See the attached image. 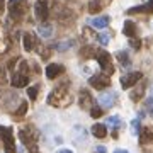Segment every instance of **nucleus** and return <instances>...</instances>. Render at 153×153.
Returning <instances> with one entry per match:
<instances>
[{
    "instance_id": "obj_30",
    "label": "nucleus",
    "mask_w": 153,
    "mask_h": 153,
    "mask_svg": "<svg viewBox=\"0 0 153 153\" xmlns=\"http://www.w3.org/2000/svg\"><path fill=\"white\" fill-rule=\"evenodd\" d=\"M102 112H104V111L100 109V107H92V109H90V116H92L94 119L100 117V116H102Z\"/></svg>"
},
{
    "instance_id": "obj_14",
    "label": "nucleus",
    "mask_w": 153,
    "mask_h": 153,
    "mask_svg": "<svg viewBox=\"0 0 153 153\" xmlns=\"http://www.w3.org/2000/svg\"><path fill=\"white\" fill-rule=\"evenodd\" d=\"M153 141V128H143L140 131V143L141 145H148Z\"/></svg>"
},
{
    "instance_id": "obj_11",
    "label": "nucleus",
    "mask_w": 153,
    "mask_h": 153,
    "mask_svg": "<svg viewBox=\"0 0 153 153\" xmlns=\"http://www.w3.org/2000/svg\"><path fill=\"white\" fill-rule=\"evenodd\" d=\"M128 14H153V0H148L145 5H138V7H131Z\"/></svg>"
},
{
    "instance_id": "obj_10",
    "label": "nucleus",
    "mask_w": 153,
    "mask_h": 153,
    "mask_svg": "<svg viewBox=\"0 0 153 153\" xmlns=\"http://www.w3.org/2000/svg\"><path fill=\"white\" fill-rule=\"evenodd\" d=\"M34 14H36V17H38L39 21H46V19H48V14H49L48 4H46V2H39L38 0V4L34 5Z\"/></svg>"
},
{
    "instance_id": "obj_20",
    "label": "nucleus",
    "mask_w": 153,
    "mask_h": 153,
    "mask_svg": "<svg viewBox=\"0 0 153 153\" xmlns=\"http://www.w3.org/2000/svg\"><path fill=\"white\" fill-rule=\"evenodd\" d=\"M38 33L41 34L43 38H51V34H53V27H51L49 24H39Z\"/></svg>"
},
{
    "instance_id": "obj_13",
    "label": "nucleus",
    "mask_w": 153,
    "mask_h": 153,
    "mask_svg": "<svg viewBox=\"0 0 153 153\" xmlns=\"http://www.w3.org/2000/svg\"><path fill=\"white\" fill-rule=\"evenodd\" d=\"M78 104L82 109H92V104H94V99L90 95L88 90H82L80 92V100H78Z\"/></svg>"
},
{
    "instance_id": "obj_24",
    "label": "nucleus",
    "mask_w": 153,
    "mask_h": 153,
    "mask_svg": "<svg viewBox=\"0 0 153 153\" xmlns=\"http://www.w3.org/2000/svg\"><path fill=\"white\" fill-rule=\"evenodd\" d=\"M107 124L111 126V128H114V131H117V128H121V119L117 117V116H111L109 119H107Z\"/></svg>"
},
{
    "instance_id": "obj_33",
    "label": "nucleus",
    "mask_w": 153,
    "mask_h": 153,
    "mask_svg": "<svg viewBox=\"0 0 153 153\" xmlns=\"http://www.w3.org/2000/svg\"><path fill=\"white\" fill-rule=\"evenodd\" d=\"M49 53H51V49H49V48H44V49H43V60H48V58H49Z\"/></svg>"
},
{
    "instance_id": "obj_1",
    "label": "nucleus",
    "mask_w": 153,
    "mask_h": 153,
    "mask_svg": "<svg viewBox=\"0 0 153 153\" xmlns=\"http://www.w3.org/2000/svg\"><path fill=\"white\" fill-rule=\"evenodd\" d=\"M70 102H71V97H70V94H68V83L60 85V87L55 88L48 95V104L55 105V107H65Z\"/></svg>"
},
{
    "instance_id": "obj_6",
    "label": "nucleus",
    "mask_w": 153,
    "mask_h": 153,
    "mask_svg": "<svg viewBox=\"0 0 153 153\" xmlns=\"http://www.w3.org/2000/svg\"><path fill=\"white\" fill-rule=\"evenodd\" d=\"M88 83H90L94 88H97V90H104V88H107V87L111 85V78H109V75H105V73H100V75L90 76Z\"/></svg>"
},
{
    "instance_id": "obj_9",
    "label": "nucleus",
    "mask_w": 153,
    "mask_h": 153,
    "mask_svg": "<svg viewBox=\"0 0 153 153\" xmlns=\"http://www.w3.org/2000/svg\"><path fill=\"white\" fill-rule=\"evenodd\" d=\"M65 71V66L60 65V63H53V65H49L48 68H46V76H48L49 80H55V78H58V76L61 75Z\"/></svg>"
},
{
    "instance_id": "obj_21",
    "label": "nucleus",
    "mask_w": 153,
    "mask_h": 153,
    "mask_svg": "<svg viewBox=\"0 0 153 153\" xmlns=\"http://www.w3.org/2000/svg\"><path fill=\"white\" fill-rule=\"evenodd\" d=\"M116 58L119 60V63L123 66H129V65H131L129 56H128V53H126V51H117V53H116Z\"/></svg>"
},
{
    "instance_id": "obj_38",
    "label": "nucleus",
    "mask_w": 153,
    "mask_h": 153,
    "mask_svg": "<svg viewBox=\"0 0 153 153\" xmlns=\"http://www.w3.org/2000/svg\"><path fill=\"white\" fill-rule=\"evenodd\" d=\"M39 2H46V0H39Z\"/></svg>"
},
{
    "instance_id": "obj_26",
    "label": "nucleus",
    "mask_w": 153,
    "mask_h": 153,
    "mask_svg": "<svg viewBox=\"0 0 153 153\" xmlns=\"http://www.w3.org/2000/svg\"><path fill=\"white\" fill-rule=\"evenodd\" d=\"M26 112H27V102L24 100V102H21V107H19V109H17L14 114H16L17 117H21V116H24Z\"/></svg>"
},
{
    "instance_id": "obj_23",
    "label": "nucleus",
    "mask_w": 153,
    "mask_h": 153,
    "mask_svg": "<svg viewBox=\"0 0 153 153\" xmlns=\"http://www.w3.org/2000/svg\"><path fill=\"white\" fill-rule=\"evenodd\" d=\"M100 9H102V4L99 0H90V4H88V12L90 14H97V12H100Z\"/></svg>"
},
{
    "instance_id": "obj_32",
    "label": "nucleus",
    "mask_w": 153,
    "mask_h": 153,
    "mask_svg": "<svg viewBox=\"0 0 153 153\" xmlns=\"http://www.w3.org/2000/svg\"><path fill=\"white\" fill-rule=\"evenodd\" d=\"M129 46L134 48V49H140L141 48V43H140V39H136V38H129Z\"/></svg>"
},
{
    "instance_id": "obj_29",
    "label": "nucleus",
    "mask_w": 153,
    "mask_h": 153,
    "mask_svg": "<svg viewBox=\"0 0 153 153\" xmlns=\"http://www.w3.org/2000/svg\"><path fill=\"white\" fill-rule=\"evenodd\" d=\"M131 129H133V134H140V119H133L131 121Z\"/></svg>"
},
{
    "instance_id": "obj_17",
    "label": "nucleus",
    "mask_w": 153,
    "mask_h": 153,
    "mask_svg": "<svg viewBox=\"0 0 153 153\" xmlns=\"http://www.w3.org/2000/svg\"><path fill=\"white\" fill-rule=\"evenodd\" d=\"M123 34L128 36V38H134L136 36V24L133 21H126L124 27H123Z\"/></svg>"
},
{
    "instance_id": "obj_25",
    "label": "nucleus",
    "mask_w": 153,
    "mask_h": 153,
    "mask_svg": "<svg viewBox=\"0 0 153 153\" xmlns=\"http://www.w3.org/2000/svg\"><path fill=\"white\" fill-rule=\"evenodd\" d=\"M71 46H73V41H70V39H68V41H61V43H58L55 48L58 49V51H66V49H70Z\"/></svg>"
},
{
    "instance_id": "obj_19",
    "label": "nucleus",
    "mask_w": 153,
    "mask_h": 153,
    "mask_svg": "<svg viewBox=\"0 0 153 153\" xmlns=\"http://www.w3.org/2000/svg\"><path fill=\"white\" fill-rule=\"evenodd\" d=\"M22 44H24V49L26 51H33L34 48V38H33V34H22Z\"/></svg>"
},
{
    "instance_id": "obj_7",
    "label": "nucleus",
    "mask_w": 153,
    "mask_h": 153,
    "mask_svg": "<svg viewBox=\"0 0 153 153\" xmlns=\"http://www.w3.org/2000/svg\"><path fill=\"white\" fill-rule=\"evenodd\" d=\"M141 78H143L141 71H131V73H128V75L121 76V87L123 88H131L133 85H136Z\"/></svg>"
},
{
    "instance_id": "obj_2",
    "label": "nucleus",
    "mask_w": 153,
    "mask_h": 153,
    "mask_svg": "<svg viewBox=\"0 0 153 153\" xmlns=\"http://www.w3.org/2000/svg\"><path fill=\"white\" fill-rule=\"evenodd\" d=\"M27 7H29L27 0H10L9 2V14H10L12 19L19 21L27 12Z\"/></svg>"
},
{
    "instance_id": "obj_31",
    "label": "nucleus",
    "mask_w": 153,
    "mask_h": 153,
    "mask_svg": "<svg viewBox=\"0 0 153 153\" xmlns=\"http://www.w3.org/2000/svg\"><path fill=\"white\" fill-rule=\"evenodd\" d=\"M27 95L31 100H36V97H38V87H29L27 88Z\"/></svg>"
},
{
    "instance_id": "obj_22",
    "label": "nucleus",
    "mask_w": 153,
    "mask_h": 153,
    "mask_svg": "<svg viewBox=\"0 0 153 153\" xmlns=\"http://www.w3.org/2000/svg\"><path fill=\"white\" fill-rule=\"evenodd\" d=\"M95 49L92 48V46H85V48H82L80 49V56L82 58H95Z\"/></svg>"
},
{
    "instance_id": "obj_28",
    "label": "nucleus",
    "mask_w": 153,
    "mask_h": 153,
    "mask_svg": "<svg viewBox=\"0 0 153 153\" xmlns=\"http://www.w3.org/2000/svg\"><path fill=\"white\" fill-rule=\"evenodd\" d=\"M97 39H99V43H100V44H104V46H105V44H109L111 36L107 33H102V34H99V36H97Z\"/></svg>"
},
{
    "instance_id": "obj_37",
    "label": "nucleus",
    "mask_w": 153,
    "mask_h": 153,
    "mask_svg": "<svg viewBox=\"0 0 153 153\" xmlns=\"http://www.w3.org/2000/svg\"><path fill=\"white\" fill-rule=\"evenodd\" d=\"M114 153H128V152H126V150H116Z\"/></svg>"
},
{
    "instance_id": "obj_8",
    "label": "nucleus",
    "mask_w": 153,
    "mask_h": 153,
    "mask_svg": "<svg viewBox=\"0 0 153 153\" xmlns=\"http://www.w3.org/2000/svg\"><path fill=\"white\" fill-rule=\"evenodd\" d=\"M27 82H29V75L21 73V71H14V75H12V78H10V83L17 88L27 87Z\"/></svg>"
},
{
    "instance_id": "obj_18",
    "label": "nucleus",
    "mask_w": 153,
    "mask_h": 153,
    "mask_svg": "<svg viewBox=\"0 0 153 153\" xmlns=\"http://www.w3.org/2000/svg\"><path fill=\"white\" fill-rule=\"evenodd\" d=\"M92 134L95 138H105L107 136V128H105V124H94L92 126Z\"/></svg>"
},
{
    "instance_id": "obj_16",
    "label": "nucleus",
    "mask_w": 153,
    "mask_h": 153,
    "mask_svg": "<svg viewBox=\"0 0 153 153\" xmlns=\"http://www.w3.org/2000/svg\"><path fill=\"white\" fill-rule=\"evenodd\" d=\"M109 22H111V19L107 16L95 17V19H92V21H90V26H92V27H95V29H104V27H107V26H109Z\"/></svg>"
},
{
    "instance_id": "obj_12",
    "label": "nucleus",
    "mask_w": 153,
    "mask_h": 153,
    "mask_svg": "<svg viewBox=\"0 0 153 153\" xmlns=\"http://www.w3.org/2000/svg\"><path fill=\"white\" fill-rule=\"evenodd\" d=\"M116 102V94L114 92H104L102 95H99V104L102 107H112Z\"/></svg>"
},
{
    "instance_id": "obj_4",
    "label": "nucleus",
    "mask_w": 153,
    "mask_h": 153,
    "mask_svg": "<svg viewBox=\"0 0 153 153\" xmlns=\"http://www.w3.org/2000/svg\"><path fill=\"white\" fill-rule=\"evenodd\" d=\"M0 138L4 140L5 153H16V143H14V133H12V128L0 126Z\"/></svg>"
},
{
    "instance_id": "obj_5",
    "label": "nucleus",
    "mask_w": 153,
    "mask_h": 153,
    "mask_svg": "<svg viewBox=\"0 0 153 153\" xmlns=\"http://www.w3.org/2000/svg\"><path fill=\"white\" fill-rule=\"evenodd\" d=\"M19 136H21L22 143L24 145H27V146H33L34 143L38 141V131L34 129L33 126H24L21 128V131H19Z\"/></svg>"
},
{
    "instance_id": "obj_15",
    "label": "nucleus",
    "mask_w": 153,
    "mask_h": 153,
    "mask_svg": "<svg viewBox=\"0 0 153 153\" xmlns=\"http://www.w3.org/2000/svg\"><path fill=\"white\" fill-rule=\"evenodd\" d=\"M145 88H146V83L140 80V82H138V87L134 88V90L131 92V95H129L133 102H138V100H140V99L143 97V94H145Z\"/></svg>"
},
{
    "instance_id": "obj_36",
    "label": "nucleus",
    "mask_w": 153,
    "mask_h": 153,
    "mask_svg": "<svg viewBox=\"0 0 153 153\" xmlns=\"http://www.w3.org/2000/svg\"><path fill=\"white\" fill-rule=\"evenodd\" d=\"M58 153H73V152H70V150H60Z\"/></svg>"
},
{
    "instance_id": "obj_35",
    "label": "nucleus",
    "mask_w": 153,
    "mask_h": 153,
    "mask_svg": "<svg viewBox=\"0 0 153 153\" xmlns=\"http://www.w3.org/2000/svg\"><path fill=\"white\" fill-rule=\"evenodd\" d=\"M4 7H5V0H0V14L4 12Z\"/></svg>"
},
{
    "instance_id": "obj_34",
    "label": "nucleus",
    "mask_w": 153,
    "mask_h": 153,
    "mask_svg": "<svg viewBox=\"0 0 153 153\" xmlns=\"http://www.w3.org/2000/svg\"><path fill=\"white\" fill-rule=\"evenodd\" d=\"M97 153H107L105 146H97Z\"/></svg>"
},
{
    "instance_id": "obj_27",
    "label": "nucleus",
    "mask_w": 153,
    "mask_h": 153,
    "mask_svg": "<svg viewBox=\"0 0 153 153\" xmlns=\"http://www.w3.org/2000/svg\"><path fill=\"white\" fill-rule=\"evenodd\" d=\"M145 109H146V112L150 116H153V97H148L145 100Z\"/></svg>"
},
{
    "instance_id": "obj_3",
    "label": "nucleus",
    "mask_w": 153,
    "mask_h": 153,
    "mask_svg": "<svg viewBox=\"0 0 153 153\" xmlns=\"http://www.w3.org/2000/svg\"><path fill=\"white\" fill-rule=\"evenodd\" d=\"M95 58H97L99 65H100V68H102V71H104L105 75H112L114 73V66H112V61H111V55L107 51H104V49L97 51L95 53Z\"/></svg>"
}]
</instances>
